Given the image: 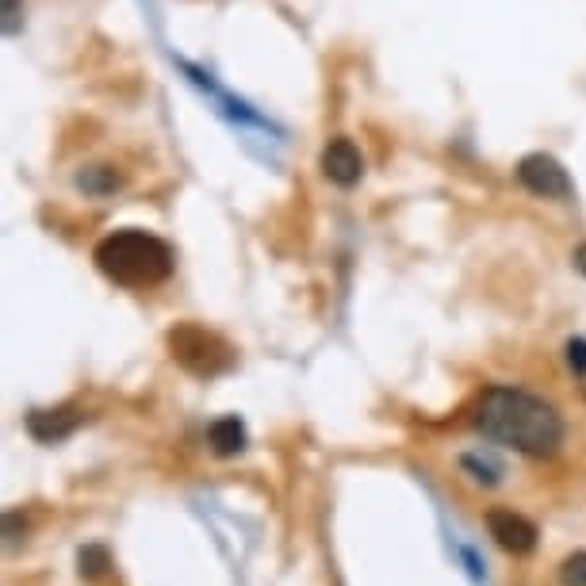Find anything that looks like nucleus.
I'll return each instance as SVG.
<instances>
[{"label":"nucleus","mask_w":586,"mask_h":586,"mask_svg":"<svg viewBox=\"0 0 586 586\" xmlns=\"http://www.w3.org/2000/svg\"><path fill=\"white\" fill-rule=\"evenodd\" d=\"M476 430L494 445L514 449V453L533 456V461L555 456L563 438H567L563 415L552 403H545L525 387H510V383H494L483 391L476 410Z\"/></svg>","instance_id":"1"},{"label":"nucleus","mask_w":586,"mask_h":586,"mask_svg":"<svg viewBox=\"0 0 586 586\" xmlns=\"http://www.w3.org/2000/svg\"><path fill=\"white\" fill-rule=\"evenodd\" d=\"M93 261L111 284H119V288H127V291L157 288V284L169 280L172 265H177L169 242L139 227L111 230L108 238H100Z\"/></svg>","instance_id":"2"},{"label":"nucleus","mask_w":586,"mask_h":586,"mask_svg":"<svg viewBox=\"0 0 586 586\" xmlns=\"http://www.w3.org/2000/svg\"><path fill=\"white\" fill-rule=\"evenodd\" d=\"M169 352L184 372L200 375V380H215L235 368V349L215 330L195 326V322H180L169 330Z\"/></svg>","instance_id":"3"},{"label":"nucleus","mask_w":586,"mask_h":586,"mask_svg":"<svg viewBox=\"0 0 586 586\" xmlns=\"http://www.w3.org/2000/svg\"><path fill=\"white\" fill-rule=\"evenodd\" d=\"M517 180L525 192L540 195V200H571V192H575L567 169L552 154H525L517 162Z\"/></svg>","instance_id":"4"},{"label":"nucleus","mask_w":586,"mask_h":586,"mask_svg":"<svg viewBox=\"0 0 586 586\" xmlns=\"http://www.w3.org/2000/svg\"><path fill=\"white\" fill-rule=\"evenodd\" d=\"M487 529H491L494 545L510 555H529L540 537L537 525H533L529 517L514 514V510H491V514H487Z\"/></svg>","instance_id":"5"},{"label":"nucleus","mask_w":586,"mask_h":586,"mask_svg":"<svg viewBox=\"0 0 586 586\" xmlns=\"http://www.w3.org/2000/svg\"><path fill=\"white\" fill-rule=\"evenodd\" d=\"M322 172L342 188L357 184L360 172H364V157H360V150L352 146V139H334L326 150H322Z\"/></svg>","instance_id":"6"},{"label":"nucleus","mask_w":586,"mask_h":586,"mask_svg":"<svg viewBox=\"0 0 586 586\" xmlns=\"http://www.w3.org/2000/svg\"><path fill=\"white\" fill-rule=\"evenodd\" d=\"M81 426V415L73 407L58 410H32L27 415V433H32L39 445H58V441L73 438V430Z\"/></svg>","instance_id":"7"},{"label":"nucleus","mask_w":586,"mask_h":586,"mask_svg":"<svg viewBox=\"0 0 586 586\" xmlns=\"http://www.w3.org/2000/svg\"><path fill=\"white\" fill-rule=\"evenodd\" d=\"M246 426L238 422L235 415H227V418H219V422H212V430H207V445H212V453L215 456H238V453H246Z\"/></svg>","instance_id":"8"},{"label":"nucleus","mask_w":586,"mask_h":586,"mask_svg":"<svg viewBox=\"0 0 586 586\" xmlns=\"http://www.w3.org/2000/svg\"><path fill=\"white\" fill-rule=\"evenodd\" d=\"M77 188L85 195H108V192H116V188H119V177H116V169H108V165H96V169L81 172Z\"/></svg>","instance_id":"9"},{"label":"nucleus","mask_w":586,"mask_h":586,"mask_svg":"<svg viewBox=\"0 0 586 586\" xmlns=\"http://www.w3.org/2000/svg\"><path fill=\"white\" fill-rule=\"evenodd\" d=\"M111 567V552L104 545H85L77 552V571L85 578H96V575H104V571Z\"/></svg>","instance_id":"10"},{"label":"nucleus","mask_w":586,"mask_h":586,"mask_svg":"<svg viewBox=\"0 0 586 586\" xmlns=\"http://www.w3.org/2000/svg\"><path fill=\"white\" fill-rule=\"evenodd\" d=\"M461 468L471 471V479H476V483H483V487H494V483H499V476H502L499 464L479 461V456H461Z\"/></svg>","instance_id":"11"},{"label":"nucleus","mask_w":586,"mask_h":586,"mask_svg":"<svg viewBox=\"0 0 586 586\" xmlns=\"http://www.w3.org/2000/svg\"><path fill=\"white\" fill-rule=\"evenodd\" d=\"M560 583L563 586H586V548L571 552L567 560L560 563Z\"/></svg>","instance_id":"12"},{"label":"nucleus","mask_w":586,"mask_h":586,"mask_svg":"<svg viewBox=\"0 0 586 586\" xmlns=\"http://www.w3.org/2000/svg\"><path fill=\"white\" fill-rule=\"evenodd\" d=\"M567 364H571V372L586 380V337H571L567 342Z\"/></svg>","instance_id":"13"},{"label":"nucleus","mask_w":586,"mask_h":586,"mask_svg":"<svg viewBox=\"0 0 586 586\" xmlns=\"http://www.w3.org/2000/svg\"><path fill=\"white\" fill-rule=\"evenodd\" d=\"M464 560H468L471 575H476V578H479V571H483V567H479V560H476V552H471V548H464Z\"/></svg>","instance_id":"14"},{"label":"nucleus","mask_w":586,"mask_h":586,"mask_svg":"<svg viewBox=\"0 0 586 586\" xmlns=\"http://www.w3.org/2000/svg\"><path fill=\"white\" fill-rule=\"evenodd\" d=\"M575 268H578V273L586 276V242H583V246H578V250H575Z\"/></svg>","instance_id":"15"}]
</instances>
